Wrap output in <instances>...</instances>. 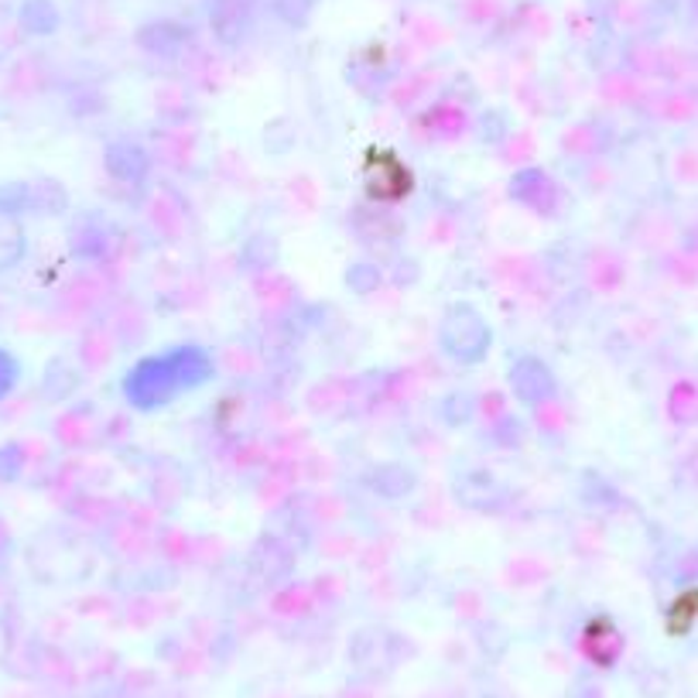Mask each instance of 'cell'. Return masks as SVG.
<instances>
[{
	"mask_svg": "<svg viewBox=\"0 0 698 698\" xmlns=\"http://www.w3.org/2000/svg\"><path fill=\"white\" fill-rule=\"evenodd\" d=\"M21 250H24V233L11 220L0 216V271L11 268L21 257Z\"/></svg>",
	"mask_w": 698,
	"mask_h": 698,
	"instance_id": "1",
	"label": "cell"
}]
</instances>
